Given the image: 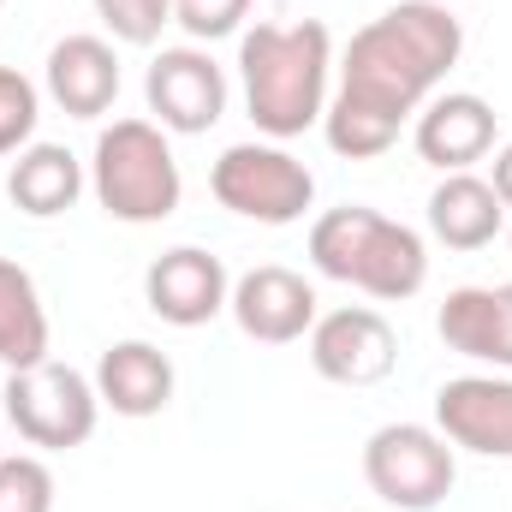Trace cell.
<instances>
[{"mask_svg": "<svg viewBox=\"0 0 512 512\" xmlns=\"http://www.w3.org/2000/svg\"><path fill=\"white\" fill-rule=\"evenodd\" d=\"M459 54H465V24L441 0H399L382 18H370L340 54V78L322 114L328 149L346 161L387 155L405 120H417L435 84L459 66Z\"/></svg>", "mask_w": 512, "mask_h": 512, "instance_id": "6da1fadb", "label": "cell"}, {"mask_svg": "<svg viewBox=\"0 0 512 512\" xmlns=\"http://www.w3.org/2000/svg\"><path fill=\"white\" fill-rule=\"evenodd\" d=\"M239 78H245V108L262 137L286 143L322 126L328 114V78H334V36L322 18L298 24H256L239 36Z\"/></svg>", "mask_w": 512, "mask_h": 512, "instance_id": "7a4b0ae2", "label": "cell"}, {"mask_svg": "<svg viewBox=\"0 0 512 512\" xmlns=\"http://www.w3.org/2000/svg\"><path fill=\"white\" fill-rule=\"evenodd\" d=\"M310 262L316 274L340 280V286H358L382 304H405L423 292L429 280V245L417 227L393 221L382 209H364V203H346V209H328L316 215L310 227Z\"/></svg>", "mask_w": 512, "mask_h": 512, "instance_id": "3957f363", "label": "cell"}, {"mask_svg": "<svg viewBox=\"0 0 512 512\" xmlns=\"http://www.w3.org/2000/svg\"><path fill=\"white\" fill-rule=\"evenodd\" d=\"M90 191L126 227L167 221L179 209V197H185V179H179V161H173L167 131L155 126V120H114V126L96 137Z\"/></svg>", "mask_w": 512, "mask_h": 512, "instance_id": "277c9868", "label": "cell"}, {"mask_svg": "<svg viewBox=\"0 0 512 512\" xmlns=\"http://www.w3.org/2000/svg\"><path fill=\"white\" fill-rule=\"evenodd\" d=\"M6 423L18 429L24 447H42V453H72L96 435L102 423V399H96V382L72 364H30V370H12L6 376Z\"/></svg>", "mask_w": 512, "mask_h": 512, "instance_id": "5b68a950", "label": "cell"}, {"mask_svg": "<svg viewBox=\"0 0 512 512\" xmlns=\"http://www.w3.org/2000/svg\"><path fill=\"white\" fill-rule=\"evenodd\" d=\"M209 191L221 209H233L239 221L256 227H292L310 215L316 203V173L280 149V143H233L221 149V161L209 167Z\"/></svg>", "mask_w": 512, "mask_h": 512, "instance_id": "8992f818", "label": "cell"}, {"mask_svg": "<svg viewBox=\"0 0 512 512\" xmlns=\"http://www.w3.org/2000/svg\"><path fill=\"white\" fill-rule=\"evenodd\" d=\"M364 483L399 512H435L459 483V459L429 423H382L364 441Z\"/></svg>", "mask_w": 512, "mask_h": 512, "instance_id": "52a82bcc", "label": "cell"}, {"mask_svg": "<svg viewBox=\"0 0 512 512\" xmlns=\"http://www.w3.org/2000/svg\"><path fill=\"white\" fill-rule=\"evenodd\" d=\"M143 102L161 131L203 137L227 114V72L209 60V48H161L143 72Z\"/></svg>", "mask_w": 512, "mask_h": 512, "instance_id": "ba28073f", "label": "cell"}, {"mask_svg": "<svg viewBox=\"0 0 512 512\" xmlns=\"http://www.w3.org/2000/svg\"><path fill=\"white\" fill-rule=\"evenodd\" d=\"M304 340H310L316 376L334 387H376L399 364V340H393L387 316L370 310V304H346V310L316 316V328Z\"/></svg>", "mask_w": 512, "mask_h": 512, "instance_id": "9c48e42d", "label": "cell"}, {"mask_svg": "<svg viewBox=\"0 0 512 512\" xmlns=\"http://www.w3.org/2000/svg\"><path fill=\"white\" fill-rule=\"evenodd\" d=\"M143 298H149V310H155L161 322H173V328H203V322H215V316L227 310L233 274H227L221 256L203 251V245H173V251H161L149 262Z\"/></svg>", "mask_w": 512, "mask_h": 512, "instance_id": "30bf717a", "label": "cell"}, {"mask_svg": "<svg viewBox=\"0 0 512 512\" xmlns=\"http://www.w3.org/2000/svg\"><path fill=\"white\" fill-rule=\"evenodd\" d=\"M227 310H233L239 334L256 340V346H292V340H304V334L316 328V316H322V310H316V286H310L304 274L280 268V262H262L251 274H239Z\"/></svg>", "mask_w": 512, "mask_h": 512, "instance_id": "8fae6325", "label": "cell"}, {"mask_svg": "<svg viewBox=\"0 0 512 512\" xmlns=\"http://www.w3.org/2000/svg\"><path fill=\"white\" fill-rule=\"evenodd\" d=\"M435 429L453 453L512 459V376H453L435 393Z\"/></svg>", "mask_w": 512, "mask_h": 512, "instance_id": "7c38bea8", "label": "cell"}, {"mask_svg": "<svg viewBox=\"0 0 512 512\" xmlns=\"http://www.w3.org/2000/svg\"><path fill=\"white\" fill-rule=\"evenodd\" d=\"M411 143L429 167L441 173H471L483 155H495V108L471 90H447V96H429L417 126H411Z\"/></svg>", "mask_w": 512, "mask_h": 512, "instance_id": "4fadbf2b", "label": "cell"}, {"mask_svg": "<svg viewBox=\"0 0 512 512\" xmlns=\"http://www.w3.org/2000/svg\"><path fill=\"white\" fill-rule=\"evenodd\" d=\"M42 90L54 96L60 114L102 120L120 102V54H114V42H102V36H66V42H54Z\"/></svg>", "mask_w": 512, "mask_h": 512, "instance_id": "5bb4252c", "label": "cell"}, {"mask_svg": "<svg viewBox=\"0 0 512 512\" xmlns=\"http://www.w3.org/2000/svg\"><path fill=\"white\" fill-rule=\"evenodd\" d=\"M435 334L447 340V352H459L471 364L512 370V286H459V292H447V304L435 310Z\"/></svg>", "mask_w": 512, "mask_h": 512, "instance_id": "9a60e30c", "label": "cell"}, {"mask_svg": "<svg viewBox=\"0 0 512 512\" xmlns=\"http://www.w3.org/2000/svg\"><path fill=\"white\" fill-rule=\"evenodd\" d=\"M90 382L114 417H161L173 405V358L149 340H120L96 358Z\"/></svg>", "mask_w": 512, "mask_h": 512, "instance_id": "2e32d148", "label": "cell"}, {"mask_svg": "<svg viewBox=\"0 0 512 512\" xmlns=\"http://www.w3.org/2000/svg\"><path fill=\"white\" fill-rule=\"evenodd\" d=\"M429 233L447 245V251H483L507 233V203L495 197L489 179L477 173H447L435 191H429Z\"/></svg>", "mask_w": 512, "mask_h": 512, "instance_id": "e0dca14e", "label": "cell"}, {"mask_svg": "<svg viewBox=\"0 0 512 512\" xmlns=\"http://www.w3.org/2000/svg\"><path fill=\"white\" fill-rule=\"evenodd\" d=\"M84 185H90V173H84V161H78L66 143H30V149H18V161H12V173H6V197H12L18 215H30V221L66 215V209L84 197Z\"/></svg>", "mask_w": 512, "mask_h": 512, "instance_id": "ac0fdd59", "label": "cell"}, {"mask_svg": "<svg viewBox=\"0 0 512 512\" xmlns=\"http://www.w3.org/2000/svg\"><path fill=\"white\" fill-rule=\"evenodd\" d=\"M48 358V310L42 292L30 280V268H18L12 256H0V370H30Z\"/></svg>", "mask_w": 512, "mask_h": 512, "instance_id": "d6986e66", "label": "cell"}, {"mask_svg": "<svg viewBox=\"0 0 512 512\" xmlns=\"http://www.w3.org/2000/svg\"><path fill=\"white\" fill-rule=\"evenodd\" d=\"M36 120H42V90L18 66H0V155L30 149Z\"/></svg>", "mask_w": 512, "mask_h": 512, "instance_id": "ffe728a7", "label": "cell"}, {"mask_svg": "<svg viewBox=\"0 0 512 512\" xmlns=\"http://www.w3.org/2000/svg\"><path fill=\"white\" fill-rule=\"evenodd\" d=\"M90 6L108 24V36L126 48H155L161 30L173 24V0H90Z\"/></svg>", "mask_w": 512, "mask_h": 512, "instance_id": "44dd1931", "label": "cell"}, {"mask_svg": "<svg viewBox=\"0 0 512 512\" xmlns=\"http://www.w3.org/2000/svg\"><path fill=\"white\" fill-rule=\"evenodd\" d=\"M0 512H54V471L36 453L0 459Z\"/></svg>", "mask_w": 512, "mask_h": 512, "instance_id": "7402d4cb", "label": "cell"}, {"mask_svg": "<svg viewBox=\"0 0 512 512\" xmlns=\"http://www.w3.org/2000/svg\"><path fill=\"white\" fill-rule=\"evenodd\" d=\"M251 6L256 0H173V24L191 42H221V36H239Z\"/></svg>", "mask_w": 512, "mask_h": 512, "instance_id": "603a6c76", "label": "cell"}, {"mask_svg": "<svg viewBox=\"0 0 512 512\" xmlns=\"http://www.w3.org/2000/svg\"><path fill=\"white\" fill-rule=\"evenodd\" d=\"M489 185H495V197L507 203V215H512V143L495 149V173H489Z\"/></svg>", "mask_w": 512, "mask_h": 512, "instance_id": "cb8c5ba5", "label": "cell"}, {"mask_svg": "<svg viewBox=\"0 0 512 512\" xmlns=\"http://www.w3.org/2000/svg\"><path fill=\"white\" fill-rule=\"evenodd\" d=\"M507 245H512V227H507Z\"/></svg>", "mask_w": 512, "mask_h": 512, "instance_id": "d4e9b609", "label": "cell"}, {"mask_svg": "<svg viewBox=\"0 0 512 512\" xmlns=\"http://www.w3.org/2000/svg\"><path fill=\"white\" fill-rule=\"evenodd\" d=\"M441 6H453V0H441Z\"/></svg>", "mask_w": 512, "mask_h": 512, "instance_id": "484cf974", "label": "cell"}, {"mask_svg": "<svg viewBox=\"0 0 512 512\" xmlns=\"http://www.w3.org/2000/svg\"><path fill=\"white\" fill-rule=\"evenodd\" d=\"M0 459H6V453H0Z\"/></svg>", "mask_w": 512, "mask_h": 512, "instance_id": "4316f807", "label": "cell"}, {"mask_svg": "<svg viewBox=\"0 0 512 512\" xmlns=\"http://www.w3.org/2000/svg\"><path fill=\"white\" fill-rule=\"evenodd\" d=\"M0 6H6V0H0Z\"/></svg>", "mask_w": 512, "mask_h": 512, "instance_id": "83f0119b", "label": "cell"}]
</instances>
